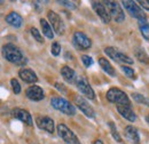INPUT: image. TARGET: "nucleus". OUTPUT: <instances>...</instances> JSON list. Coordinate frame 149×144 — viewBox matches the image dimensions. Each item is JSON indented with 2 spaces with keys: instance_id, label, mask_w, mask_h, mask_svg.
I'll use <instances>...</instances> for the list:
<instances>
[{
  "instance_id": "1",
  "label": "nucleus",
  "mask_w": 149,
  "mask_h": 144,
  "mask_svg": "<svg viewBox=\"0 0 149 144\" xmlns=\"http://www.w3.org/2000/svg\"><path fill=\"white\" fill-rule=\"evenodd\" d=\"M2 55H3L5 60L10 63L21 64L24 61L22 52L13 44H6L2 46Z\"/></svg>"
},
{
  "instance_id": "2",
  "label": "nucleus",
  "mask_w": 149,
  "mask_h": 144,
  "mask_svg": "<svg viewBox=\"0 0 149 144\" xmlns=\"http://www.w3.org/2000/svg\"><path fill=\"white\" fill-rule=\"evenodd\" d=\"M107 100L113 104H117V107H131V101L129 96L119 88H110L107 91Z\"/></svg>"
},
{
  "instance_id": "3",
  "label": "nucleus",
  "mask_w": 149,
  "mask_h": 144,
  "mask_svg": "<svg viewBox=\"0 0 149 144\" xmlns=\"http://www.w3.org/2000/svg\"><path fill=\"white\" fill-rule=\"evenodd\" d=\"M51 104L54 109L61 111L62 113H64L67 116H74L76 114V109L74 105L70 104V102H68L67 100H64L62 97H53L51 100Z\"/></svg>"
},
{
  "instance_id": "4",
  "label": "nucleus",
  "mask_w": 149,
  "mask_h": 144,
  "mask_svg": "<svg viewBox=\"0 0 149 144\" xmlns=\"http://www.w3.org/2000/svg\"><path fill=\"white\" fill-rule=\"evenodd\" d=\"M124 8L127 10V13L130 14L132 17L136 18L138 21H147V16L143 13V10L138 6L136 2L131 1V0H124L122 1Z\"/></svg>"
},
{
  "instance_id": "5",
  "label": "nucleus",
  "mask_w": 149,
  "mask_h": 144,
  "mask_svg": "<svg viewBox=\"0 0 149 144\" xmlns=\"http://www.w3.org/2000/svg\"><path fill=\"white\" fill-rule=\"evenodd\" d=\"M103 3L107 7L110 16L115 22L120 23V22L124 21L125 14H124V12H123V9H122V7L118 2H116V1H104Z\"/></svg>"
},
{
  "instance_id": "6",
  "label": "nucleus",
  "mask_w": 149,
  "mask_h": 144,
  "mask_svg": "<svg viewBox=\"0 0 149 144\" xmlns=\"http://www.w3.org/2000/svg\"><path fill=\"white\" fill-rule=\"evenodd\" d=\"M57 133H58V136L65 142V144H80L79 140L74 134V132H71L64 124L57 125Z\"/></svg>"
},
{
  "instance_id": "7",
  "label": "nucleus",
  "mask_w": 149,
  "mask_h": 144,
  "mask_svg": "<svg viewBox=\"0 0 149 144\" xmlns=\"http://www.w3.org/2000/svg\"><path fill=\"white\" fill-rule=\"evenodd\" d=\"M104 53L107 54L108 57L112 58L116 62L125 63V64H132L133 63V60L131 58L130 56H127V55H125L124 53H122L120 51H118L115 47H107V48H104Z\"/></svg>"
},
{
  "instance_id": "8",
  "label": "nucleus",
  "mask_w": 149,
  "mask_h": 144,
  "mask_svg": "<svg viewBox=\"0 0 149 144\" xmlns=\"http://www.w3.org/2000/svg\"><path fill=\"white\" fill-rule=\"evenodd\" d=\"M74 84H76L77 88L79 89V91H80L83 95H85V96H86L87 98H90V100H94L95 94H94L93 88L91 87V85L88 84V81H87L84 77H81V75L77 77V80H76Z\"/></svg>"
},
{
  "instance_id": "9",
  "label": "nucleus",
  "mask_w": 149,
  "mask_h": 144,
  "mask_svg": "<svg viewBox=\"0 0 149 144\" xmlns=\"http://www.w3.org/2000/svg\"><path fill=\"white\" fill-rule=\"evenodd\" d=\"M74 42L76 47L79 48L80 51H87L92 46L91 39L84 32H80V31H76L74 33Z\"/></svg>"
},
{
  "instance_id": "10",
  "label": "nucleus",
  "mask_w": 149,
  "mask_h": 144,
  "mask_svg": "<svg viewBox=\"0 0 149 144\" xmlns=\"http://www.w3.org/2000/svg\"><path fill=\"white\" fill-rule=\"evenodd\" d=\"M74 104L77 105V108L79 109L86 117H88V118H94V116H95L94 109L88 104V102H87L85 98H83L80 95H76L74 97Z\"/></svg>"
},
{
  "instance_id": "11",
  "label": "nucleus",
  "mask_w": 149,
  "mask_h": 144,
  "mask_svg": "<svg viewBox=\"0 0 149 144\" xmlns=\"http://www.w3.org/2000/svg\"><path fill=\"white\" fill-rule=\"evenodd\" d=\"M47 17H48V21L51 22V24H52V28H53V30L55 31L57 35H63L64 33V30H65V26H64V23H63V21L61 19V17L56 14L55 12H53V10H49L48 13H47Z\"/></svg>"
},
{
  "instance_id": "12",
  "label": "nucleus",
  "mask_w": 149,
  "mask_h": 144,
  "mask_svg": "<svg viewBox=\"0 0 149 144\" xmlns=\"http://www.w3.org/2000/svg\"><path fill=\"white\" fill-rule=\"evenodd\" d=\"M92 8L94 9V12L97 14V16L102 19L103 23H109L111 16L107 9V7L104 6L103 2H99V1H93L92 2Z\"/></svg>"
},
{
  "instance_id": "13",
  "label": "nucleus",
  "mask_w": 149,
  "mask_h": 144,
  "mask_svg": "<svg viewBox=\"0 0 149 144\" xmlns=\"http://www.w3.org/2000/svg\"><path fill=\"white\" fill-rule=\"evenodd\" d=\"M36 124L37 126L42 129V130H46L47 133L49 134H53L54 133V121L52 118L49 117H46V116H39L36 118Z\"/></svg>"
},
{
  "instance_id": "14",
  "label": "nucleus",
  "mask_w": 149,
  "mask_h": 144,
  "mask_svg": "<svg viewBox=\"0 0 149 144\" xmlns=\"http://www.w3.org/2000/svg\"><path fill=\"white\" fill-rule=\"evenodd\" d=\"M13 116H14V118L19 119V121L24 123L28 126H32V124H33V120H32L31 114L26 110H24V109H19V108L14 109L13 110Z\"/></svg>"
},
{
  "instance_id": "15",
  "label": "nucleus",
  "mask_w": 149,
  "mask_h": 144,
  "mask_svg": "<svg viewBox=\"0 0 149 144\" xmlns=\"http://www.w3.org/2000/svg\"><path fill=\"white\" fill-rule=\"evenodd\" d=\"M25 95H26V97L29 100L36 101V102L41 101L45 97L44 90H42V88H40L39 86H30L28 89L25 90Z\"/></svg>"
},
{
  "instance_id": "16",
  "label": "nucleus",
  "mask_w": 149,
  "mask_h": 144,
  "mask_svg": "<svg viewBox=\"0 0 149 144\" xmlns=\"http://www.w3.org/2000/svg\"><path fill=\"white\" fill-rule=\"evenodd\" d=\"M19 75L24 82H28V84H33V82L38 81L37 74L31 69H24V68L21 69L19 71Z\"/></svg>"
},
{
  "instance_id": "17",
  "label": "nucleus",
  "mask_w": 149,
  "mask_h": 144,
  "mask_svg": "<svg viewBox=\"0 0 149 144\" xmlns=\"http://www.w3.org/2000/svg\"><path fill=\"white\" fill-rule=\"evenodd\" d=\"M117 111H118V113H119L123 118H125L126 120H129L131 123H133V121L136 120V116H135L134 111L131 109V107H123V105H119V107H117Z\"/></svg>"
},
{
  "instance_id": "18",
  "label": "nucleus",
  "mask_w": 149,
  "mask_h": 144,
  "mask_svg": "<svg viewBox=\"0 0 149 144\" xmlns=\"http://www.w3.org/2000/svg\"><path fill=\"white\" fill-rule=\"evenodd\" d=\"M61 74H62L63 79H64L67 82H69V84H74L76 80H77L76 72H74L71 68H69L68 65H64V66L61 68Z\"/></svg>"
},
{
  "instance_id": "19",
  "label": "nucleus",
  "mask_w": 149,
  "mask_h": 144,
  "mask_svg": "<svg viewBox=\"0 0 149 144\" xmlns=\"http://www.w3.org/2000/svg\"><path fill=\"white\" fill-rule=\"evenodd\" d=\"M5 21L9 24V25H12V26H14V28H19L21 25H22V16L17 14V13H15V12H12V13H9L6 17H5Z\"/></svg>"
},
{
  "instance_id": "20",
  "label": "nucleus",
  "mask_w": 149,
  "mask_h": 144,
  "mask_svg": "<svg viewBox=\"0 0 149 144\" xmlns=\"http://www.w3.org/2000/svg\"><path fill=\"white\" fill-rule=\"evenodd\" d=\"M125 135L132 143L139 144V142H140V136H139V133H138L135 127L131 126V125L125 127Z\"/></svg>"
},
{
  "instance_id": "21",
  "label": "nucleus",
  "mask_w": 149,
  "mask_h": 144,
  "mask_svg": "<svg viewBox=\"0 0 149 144\" xmlns=\"http://www.w3.org/2000/svg\"><path fill=\"white\" fill-rule=\"evenodd\" d=\"M99 64H100V66L102 68V70L106 72L107 74H109V75H111V77H113V75L116 74L115 69L112 68V65L110 64V62H109L107 58L100 57V58H99Z\"/></svg>"
},
{
  "instance_id": "22",
  "label": "nucleus",
  "mask_w": 149,
  "mask_h": 144,
  "mask_svg": "<svg viewBox=\"0 0 149 144\" xmlns=\"http://www.w3.org/2000/svg\"><path fill=\"white\" fill-rule=\"evenodd\" d=\"M40 26H41L42 33L47 37L48 39H53V38H54V33H53V31H52V26L49 25V23H48L46 19H44V18L40 19Z\"/></svg>"
},
{
  "instance_id": "23",
  "label": "nucleus",
  "mask_w": 149,
  "mask_h": 144,
  "mask_svg": "<svg viewBox=\"0 0 149 144\" xmlns=\"http://www.w3.org/2000/svg\"><path fill=\"white\" fill-rule=\"evenodd\" d=\"M134 55H135V57L138 58L139 62H141L143 64H149V55L147 54V52L143 48H138L134 52Z\"/></svg>"
},
{
  "instance_id": "24",
  "label": "nucleus",
  "mask_w": 149,
  "mask_h": 144,
  "mask_svg": "<svg viewBox=\"0 0 149 144\" xmlns=\"http://www.w3.org/2000/svg\"><path fill=\"white\" fill-rule=\"evenodd\" d=\"M139 29H140V32L142 37L149 40V23L147 21H139Z\"/></svg>"
},
{
  "instance_id": "25",
  "label": "nucleus",
  "mask_w": 149,
  "mask_h": 144,
  "mask_svg": "<svg viewBox=\"0 0 149 144\" xmlns=\"http://www.w3.org/2000/svg\"><path fill=\"white\" fill-rule=\"evenodd\" d=\"M132 97H133V100H134L136 103L143 104V105H146V107H149V98L145 97L143 95H141V94H139V93H133V94H132Z\"/></svg>"
},
{
  "instance_id": "26",
  "label": "nucleus",
  "mask_w": 149,
  "mask_h": 144,
  "mask_svg": "<svg viewBox=\"0 0 149 144\" xmlns=\"http://www.w3.org/2000/svg\"><path fill=\"white\" fill-rule=\"evenodd\" d=\"M109 128H110V132H111V135L112 137L118 142V143H122L123 141H122V137H120V135H119V133L117 132V128H116V126H115V124L112 123V121H110L109 123Z\"/></svg>"
},
{
  "instance_id": "27",
  "label": "nucleus",
  "mask_w": 149,
  "mask_h": 144,
  "mask_svg": "<svg viewBox=\"0 0 149 144\" xmlns=\"http://www.w3.org/2000/svg\"><path fill=\"white\" fill-rule=\"evenodd\" d=\"M120 68H122V71L126 74V77H129L130 79H134V80L136 79L135 73H134V70H133L132 68H129V66H126V65H122Z\"/></svg>"
},
{
  "instance_id": "28",
  "label": "nucleus",
  "mask_w": 149,
  "mask_h": 144,
  "mask_svg": "<svg viewBox=\"0 0 149 144\" xmlns=\"http://www.w3.org/2000/svg\"><path fill=\"white\" fill-rule=\"evenodd\" d=\"M51 53L54 55V56H58L60 53H61V46L57 41H54L51 46Z\"/></svg>"
},
{
  "instance_id": "29",
  "label": "nucleus",
  "mask_w": 149,
  "mask_h": 144,
  "mask_svg": "<svg viewBox=\"0 0 149 144\" xmlns=\"http://www.w3.org/2000/svg\"><path fill=\"white\" fill-rule=\"evenodd\" d=\"M31 35H32V37L37 40L38 42H44V38H42L41 33H40V31H39L38 29L32 28V29H31Z\"/></svg>"
},
{
  "instance_id": "30",
  "label": "nucleus",
  "mask_w": 149,
  "mask_h": 144,
  "mask_svg": "<svg viewBox=\"0 0 149 144\" xmlns=\"http://www.w3.org/2000/svg\"><path fill=\"white\" fill-rule=\"evenodd\" d=\"M10 85H12L13 91H14L15 94H19V93H21V85H19V82L16 79H12V80H10Z\"/></svg>"
},
{
  "instance_id": "31",
  "label": "nucleus",
  "mask_w": 149,
  "mask_h": 144,
  "mask_svg": "<svg viewBox=\"0 0 149 144\" xmlns=\"http://www.w3.org/2000/svg\"><path fill=\"white\" fill-rule=\"evenodd\" d=\"M81 61H83V63H84V65L86 68H90L93 64V58L91 56H88V55H83L81 56Z\"/></svg>"
},
{
  "instance_id": "32",
  "label": "nucleus",
  "mask_w": 149,
  "mask_h": 144,
  "mask_svg": "<svg viewBox=\"0 0 149 144\" xmlns=\"http://www.w3.org/2000/svg\"><path fill=\"white\" fill-rule=\"evenodd\" d=\"M57 2L61 3V5H63V6H65V7H68V8H70V9H74L76 8L74 3L71 2V1H57Z\"/></svg>"
},
{
  "instance_id": "33",
  "label": "nucleus",
  "mask_w": 149,
  "mask_h": 144,
  "mask_svg": "<svg viewBox=\"0 0 149 144\" xmlns=\"http://www.w3.org/2000/svg\"><path fill=\"white\" fill-rule=\"evenodd\" d=\"M138 3H139L143 9L149 10V0H139Z\"/></svg>"
},
{
  "instance_id": "34",
  "label": "nucleus",
  "mask_w": 149,
  "mask_h": 144,
  "mask_svg": "<svg viewBox=\"0 0 149 144\" xmlns=\"http://www.w3.org/2000/svg\"><path fill=\"white\" fill-rule=\"evenodd\" d=\"M55 87L57 88V89L62 90V91H64V90H65V88H64V86H63L62 84H58V82H56V84H55Z\"/></svg>"
},
{
  "instance_id": "35",
  "label": "nucleus",
  "mask_w": 149,
  "mask_h": 144,
  "mask_svg": "<svg viewBox=\"0 0 149 144\" xmlns=\"http://www.w3.org/2000/svg\"><path fill=\"white\" fill-rule=\"evenodd\" d=\"M93 144H103V143H102V141H101V140H96V141H94Z\"/></svg>"
},
{
  "instance_id": "36",
  "label": "nucleus",
  "mask_w": 149,
  "mask_h": 144,
  "mask_svg": "<svg viewBox=\"0 0 149 144\" xmlns=\"http://www.w3.org/2000/svg\"><path fill=\"white\" fill-rule=\"evenodd\" d=\"M146 120H147V123L149 124V114L147 116V117H146Z\"/></svg>"
}]
</instances>
